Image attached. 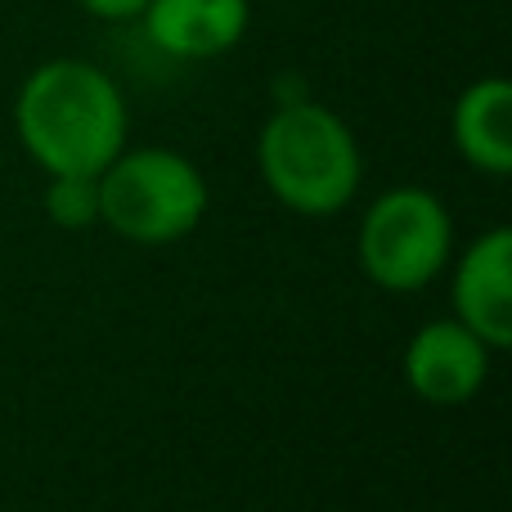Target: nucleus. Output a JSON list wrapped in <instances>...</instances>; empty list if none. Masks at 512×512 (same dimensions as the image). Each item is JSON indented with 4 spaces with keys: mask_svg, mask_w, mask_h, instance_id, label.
I'll return each instance as SVG.
<instances>
[{
    "mask_svg": "<svg viewBox=\"0 0 512 512\" xmlns=\"http://www.w3.org/2000/svg\"><path fill=\"white\" fill-rule=\"evenodd\" d=\"M256 162L283 207L301 216H333L360 189V144L351 126L324 104H283L261 126Z\"/></svg>",
    "mask_w": 512,
    "mask_h": 512,
    "instance_id": "2",
    "label": "nucleus"
},
{
    "mask_svg": "<svg viewBox=\"0 0 512 512\" xmlns=\"http://www.w3.org/2000/svg\"><path fill=\"white\" fill-rule=\"evenodd\" d=\"M454 144L477 171H512V86L504 77H481L454 104Z\"/></svg>",
    "mask_w": 512,
    "mask_h": 512,
    "instance_id": "8",
    "label": "nucleus"
},
{
    "mask_svg": "<svg viewBox=\"0 0 512 512\" xmlns=\"http://www.w3.org/2000/svg\"><path fill=\"white\" fill-rule=\"evenodd\" d=\"M203 171L171 149L117 153L99 171V221L131 243H176L203 221Z\"/></svg>",
    "mask_w": 512,
    "mask_h": 512,
    "instance_id": "3",
    "label": "nucleus"
},
{
    "mask_svg": "<svg viewBox=\"0 0 512 512\" xmlns=\"http://www.w3.org/2000/svg\"><path fill=\"white\" fill-rule=\"evenodd\" d=\"M45 212L59 230H86L99 221V176H50Z\"/></svg>",
    "mask_w": 512,
    "mask_h": 512,
    "instance_id": "9",
    "label": "nucleus"
},
{
    "mask_svg": "<svg viewBox=\"0 0 512 512\" xmlns=\"http://www.w3.org/2000/svg\"><path fill=\"white\" fill-rule=\"evenodd\" d=\"M144 32L171 59H216L248 32L252 0H149Z\"/></svg>",
    "mask_w": 512,
    "mask_h": 512,
    "instance_id": "7",
    "label": "nucleus"
},
{
    "mask_svg": "<svg viewBox=\"0 0 512 512\" xmlns=\"http://www.w3.org/2000/svg\"><path fill=\"white\" fill-rule=\"evenodd\" d=\"M14 126L50 176H99L126 144V99L104 68L50 59L23 81Z\"/></svg>",
    "mask_w": 512,
    "mask_h": 512,
    "instance_id": "1",
    "label": "nucleus"
},
{
    "mask_svg": "<svg viewBox=\"0 0 512 512\" xmlns=\"http://www.w3.org/2000/svg\"><path fill=\"white\" fill-rule=\"evenodd\" d=\"M77 5L86 9V14L104 18V23H131V18L144 14L149 0H77Z\"/></svg>",
    "mask_w": 512,
    "mask_h": 512,
    "instance_id": "10",
    "label": "nucleus"
},
{
    "mask_svg": "<svg viewBox=\"0 0 512 512\" xmlns=\"http://www.w3.org/2000/svg\"><path fill=\"white\" fill-rule=\"evenodd\" d=\"M490 369V346L459 319H436L418 328L405 351V378L427 405H463L481 391Z\"/></svg>",
    "mask_w": 512,
    "mask_h": 512,
    "instance_id": "5",
    "label": "nucleus"
},
{
    "mask_svg": "<svg viewBox=\"0 0 512 512\" xmlns=\"http://www.w3.org/2000/svg\"><path fill=\"white\" fill-rule=\"evenodd\" d=\"M454 310L490 351L512 346V234L490 230L454 274Z\"/></svg>",
    "mask_w": 512,
    "mask_h": 512,
    "instance_id": "6",
    "label": "nucleus"
},
{
    "mask_svg": "<svg viewBox=\"0 0 512 512\" xmlns=\"http://www.w3.org/2000/svg\"><path fill=\"white\" fill-rule=\"evenodd\" d=\"M450 212L427 189H387L360 225V265L378 288L418 292L450 256Z\"/></svg>",
    "mask_w": 512,
    "mask_h": 512,
    "instance_id": "4",
    "label": "nucleus"
}]
</instances>
